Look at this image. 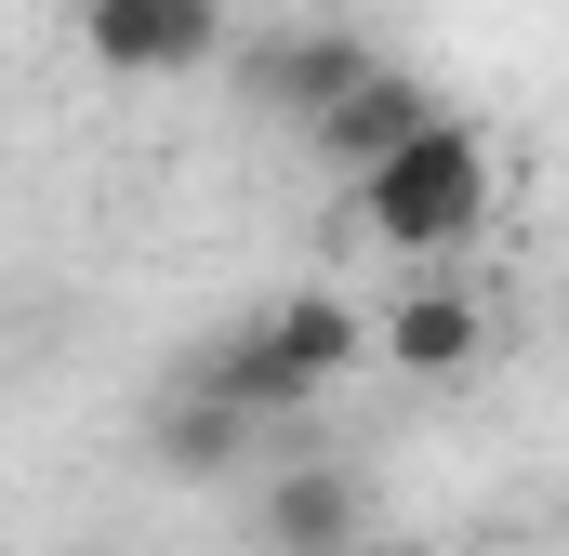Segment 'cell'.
<instances>
[{
    "mask_svg": "<svg viewBox=\"0 0 569 556\" xmlns=\"http://www.w3.org/2000/svg\"><path fill=\"white\" fill-rule=\"evenodd\" d=\"M490 186H503V172H490V133H477L463 107H437V133H425V146H398V159L358 186V226H371L398 266H425V278H437L463 239H477V226H490Z\"/></svg>",
    "mask_w": 569,
    "mask_h": 556,
    "instance_id": "cell-1",
    "label": "cell"
},
{
    "mask_svg": "<svg viewBox=\"0 0 569 556\" xmlns=\"http://www.w3.org/2000/svg\"><path fill=\"white\" fill-rule=\"evenodd\" d=\"M212 40H226V0H80V53L107 80H186L212 67Z\"/></svg>",
    "mask_w": 569,
    "mask_h": 556,
    "instance_id": "cell-2",
    "label": "cell"
},
{
    "mask_svg": "<svg viewBox=\"0 0 569 556\" xmlns=\"http://www.w3.org/2000/svg\"><path fill=\"white\" fill-rule=\"evenodd\" d=\"M385 358H398L411 385H463V371L490 358V305H477L463 278H411V291L385 305Z\"/></svg>",
    "mask_w": 569,
    "mask_h": 556,
    "instance_id": "cell-3",
    "label": "cell"
},
{
    "mask_svg": "<svg viewBox=\"0 0 569 556\" xmlns=\"http://www.w3.org/2000/svg\"><path fill=\"white\" fill-rule=\"evenodd\" d=\"M425 133H437V93L411 80V67H385V80H358V93H345V107H331V120H318L305 146H318L345 186H371L398 146H425Z\"/></svg>",
    "mask_w": 569,
    "mask_h": 556,
    "instance_id": "cell-4",
    "label": "cell"
},
{
    "mask_svg": "<svg viewBox=\"0 0 569 556\" xmlns=\"http://www.w3.org/2000/svg\"><path fill=\"white\" fill-rule=\"evenodd\" d=\"M252 80H266V107H291V120L318 133V120H331V107H345L358 80H385V53H371L358 27H318V40H279V53H266Z\"/></svg>",
    "mask_w": 569,
    "mask_h": 556,
    "instance_id": "cell-5",
    "label": "cell"
},
{
    "mask_svg": "<svg viewBox=\"0 0 569 556\" xmlns=\"http://www.w3.org/2000/svg\"><path fill=\"white\" fill-rule=\"evenodd\" d=\"M186 385H199V398H226V411H252V424H266V411H305V398H318V385L291 371V345L266 331V318H239V331H226V345H212Z\"/></svg>",
    "mask_w": 569,
    "mask_h": 556,
    "instance_id": "cell-6",
    "label": "cell"
},
{
    "mask_svg": "<svg viewBox=\"0 0 569 556\" xmlns=\"http://www.w3.org/2000/svg\"><path fill=\"white\" fill-rule=\"evenodd\" d=\"M266 544L279 556H358V477H279L266 490Z\"/></svg>",
    "mask_w": 569,
    "mask_h": 556,
    "instance_id": "cell-7",
    "label": "cell"
},
{
    "mask_svg": "<svg viewBox=\"0 0 569 556\" xmlns=\"http://www.w3.org/2000/svg\"><path fill=\"white\" fill-rule=\"evenodd\" d=\"M266 331L291 345V371H305V385H345V371H358V345H385V331H358V305H345V291H291V305H266Z\"/></svg>",
    "mask_w": 569,
    "mask_h": 556,
    "instance_id": "cell-8",
    "label": "cell"
},
{
    "mask_svg": "<svg viewBox=\"0 0 569 556\" xmlns=\"http://www.w3.org/2000/svg\"><path fill=\"white\" fill-rule=\"evenodd\" d=\"M146 437H159V464H172V477H226V464L252 450V411H226V398H199V385H172Z\"/></svg>",
    "mask_w": 569,
    "mask_h": 556,
    "instance_id": "cell-9",
    "label": "cell"
},
{
    "mask_svg": "<svg viewBox=\"0 0 569 556\" xmlns=\"http://www.w3.org/2000/svg\"><path fill=\"white\" fill-rule=\"evenodd\" d=\"M358 556H437V544H358Z\"/></svg>",
    "mask_w": 569,
    "mask_h": 556,
    "instance_id": "cell-10",
    "label": "cell"
}]
</instances>
